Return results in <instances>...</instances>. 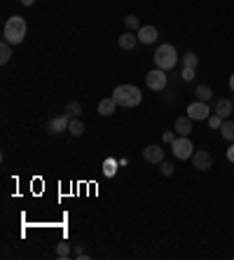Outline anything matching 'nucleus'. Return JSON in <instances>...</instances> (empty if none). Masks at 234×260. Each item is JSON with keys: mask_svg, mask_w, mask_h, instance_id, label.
Wrapping results in <instances>:
<instances>
[{"mask_svg": "<svg viewBox=\"0 0 234 260\" xmlns=\"http://www.w3.org/2000/svg\"><path fill=\"white\" fill-rule=\"evenodd\" d=\"M68 131H70L73 136H82V134H85V124H82L80 119L75 118V119H70V124H68Z\"/></svg>", "mask_w": 234, "mask_h": 260, "instance_id": "20", "label": "nucleus"}, {"mask_svg": "<svg viewBox=\"0 0 234 260\" xmlns=\"http://www.w3.org/2000/svg\"><path fill=\"white\" fill-rule=\"evenodd\" d=\"M166 71H162V68H155V71H150L148 75H145V82L152 92H162L164 87H166V75H164Z\"/></svg>", "mask_w": 234, "mask_h": 260, "instance_id": "5", "label": "nucleus"}, {"mask_svg": "<svg viewBox=\"0 0 234 260\" xmlns=\"http://www.w3.org/2000/svg\"><path fill=\"white\" fill-rule=\"evenodd\" d=\"M155 64L162 71H171L173 66L178 64V52L173 45H160L157 52H155Z\"/></svg>", "mask_w": 234, "mask_h": 260, "instance_id": "3", "label": "nucleus"}, {"mask_svg": "<svg viewBox=\"0 0 234 260\" xmlns=\"http://www.w3.org/2000/svg\"><path fill=\"white\" fill-rule=\"evenodd\" d=\"M115 108H117V101L113 96L103 98V101L98 103V113H101V115H113V113H115Z\"/></svg>", "mask_w": 234, "mask_h": 260, "instance_id": "14", "label": "nucleus"}, {"mask_svg": "<svg viewBox=\"0 0 234 260\" xmlns=\"http://www.w3.org/2000/svg\"><path fill=\"white\" fill-rule=\"evenodd\" d=\"M33 2L35 0H22V5H26V7H33Z\"/></svg>", "mask_w": 234, "mask_h": 260, "instance_id": "30", "label": "nucleus"}, {"mask_svg": "<svg viewBox=\"0 0 234 260\" xmlns=\"http://www.w3.org/2000/svg\"><path fill=\"white\" fill-rule=\"evenodd\" d=\"M160 171L164 173V176H171V173H173V164H171V162H164V160H162V162H160Z\"/></svg>", "mask_w": 234, "mask_h": 260, "instance_id": "25", "label": "nucleus"}, {"mask_svg": "<svg viewBox=\"0 0 234 260\" xmlns=\"http://www.w3.org/2000/svg\"><path fill=\"white\" fill-rule=\"evenodd\" d=\"M187 118L192 119H209V103L204 101H194L187 106Z\"/></svg>", "mask_w": 234, "mask_h": 260, "instance_id": "7", "label": "nucleus"}, {"mask_svg": "<svg viewBox=\"0 0 234 260\" xmlns=\"http://www.w3.org/2000/svg\"><path fill=\"white\" fill-rule=\"evenodd\" d=\"M230 89H232V92H234V73H232V75H230Z\"/></svg>", "mask_w": 234, "mask_h": 260, "instance_id": "31", "label": "nucleus"}, {"mask_svg": "<svg viewBox=\"0 0 234 260\" xmlns=\"http://www.w3.org/2000/svg\"><path fill=\"white\" fill-rule=\"evenodd\" d=\"M220 134H223V139H227V141H234V122L225 119L223 127H220Z\"/></svg>", "mask_w": 234, "mask_h": 260, "instance_id": "19", "label": "nucleus"}, {"mask_svg": "<svg viewBox=\"0 0 234 260\" xmlns=\"http://www.w3.org/2000/svg\"><path fill=\"white\" fill-rule=\"evenodd\" d=\"M197 64H199V59H197L194 52H187L183 56V68H197Z\"/></svg>", "mask_w": 234, "mask_h": 260, "instance_id": "22", "label": "nucleus"}, {"mask_svg": "<svg viewBox=\"0 0 234 260\" xmlns=\"http://www.w3.org/2000/svg\"><path fill=\"white\" fill-rule=\"evenodd\" d=\"M117 166H119V162L110 157V160H106V162H103V173H106L108 178H113V176L117 173Z\"/></svg>", "mask_w": 234, "mask_h": 260, "instance_id": "18", "label": "nucleus"}, {"mask_svg": "<svg viewBox=\"0 0 234 260\" xmlns=\"http://www.w3.org/2000/svg\"><path fill=\"white\" fill-rule=\"evenodd\" d=\"M124 26H127V31H139V28H140L139 17H134V14H127V17H124Z\"/></svg>", "mask_w": 234, "mask_h": 260, "instance_id": "21", "label": "nucleus"}, {"mask_svg": "<svg viewBox=\"0 0 234 260\" xmlns=\"http://www.w3.org/2000/svg\"><path fill=\"white\" fill-rule=\"evenodd\" d=\"M117 43H119V47H122V49H134V47H136V43H139V35H134V33L131 31H127V33H122V35H119V40H117Z\"/></svg>", "mask_w": 234, "mask_h": 260, "instance_id": "11", "label": "nucleus"}, {"mask_svg": "<svg viewBox=\"0 0 234 260\" xmlns=\"http://www.w3.org/2000/svg\"><path fill=\"white\" fill-rule=\"evenodd\" d=\"M136 35H139V43L152 45L155 40H157V28H155V26H140Z\"/></svg>", "mask_w": 234, "mask_h": 260, "instance_id": "9", "label": "nucleus"}, {"mask_svg": "<svg viewBox=\"0 0 234 260\" xmlns=\"http://www.w3.org/2000/svg\"><path fill=\"white\" fill-rule=\"evenodd\" d=\"M10 59H12V45L7 40H2V45H0V64H7Z\"/></svg>", "mask_w": 234, "mask_h": 260, "instance_id": "17", "label": "nucleus"}, {"mask_svg": "<svg viewBox=\"0 0 234 260\" xmlns=\"http://www.w3.org/2000/svg\"><path fill=\"white\" fill-rule=\"evenodd\" d=\"M227 160H230V162H234V145H230V148H227Z\"/></svg>", "mask_w": 234, "mask_h": 260, "instance_id": "28", "label": "nucleus"}, {"mask_svg": "<svg viewBox=\"0 0 234 260\" xmlns=\"http://www.w3.org/2000/svg\"><path fill=\"white\" fill-rule=\"evenodd\" d=\"M206 122H209V127H211V129H220L225 119L220 118V115H209V119H206Z\"/></svg>", "mask_w": 234, "mask_h": 260, "instance_id": "24", "label": "nucleus"}, {"mask_svg": "<svg viewBox=\"0 0 234 260\" xmlns=\"http://www.w3.org/2000/svg\"><path fill=\"white\" fill-rule=\"evenodd\" d=\"M68 256H70V244H66V241H61V244L56 246V258L66 260Z\"/></svg>", "mask_w": 234, "mask_h": 260, "instance_id": "23", "label": "nucleus"}, {"mask_svg": "<svg viewBox=\"0 0 234 260\" xmlns=\"http://www.w3.org/2000/svg\"><path fill=\"white\" fill-rule=\"evenodd\" d=\"M192 164H194V169H199V171H209V169L213 166V157L206 150H194V155H192Z\"/></svg>", "mask_w": 234, "mask_h": 260, "instance_id": "6", "label": "nucleus"}, {"mask_svg": "<svg viewBox=\"0 0 234 260\" xmlns=\"http://www.w3.org/2000/svg\"><path fill=\"white\" fill-rule=\"evenodd\" d=\"M190 131H192V118L185 115V118L176 119V134H178V136H187Z\"/></svg>", "mask_w": 234, "mask_h": 260, "instance_id": "13", "label": "nucleus"}, {"mask_svg": "<svg viewBox=\"0 0 234 260\" xmlns=\"http://www.w3.org/2000/svg\"><path fill=\"white\" fill-rule=\"evenodd\" d=\"M66 115H68L70 119L80 118V115H82V103H77V101H70V103L66 106Z\"/></svg>", "mask_w": 234, "mask_h": 260, "instance_id": "16", "label": "nucleus"}, {"mask_svg": "<svg viewBox=\"0 0 234 260\" xmlns=\"http://www.w3.org/2000/svg\"><path fill=\"white\" fill-rule=\"evenodd\" d=\"M68 124H70V118L68 115H59V118L49 119V131L52 134H64V131H68Z\"/></svg>", "mask_w": 234, "mask_h": 260, "instance_id": "8", "label": "nucleus"}, {"mask_svg": "<svg viewBox=\"0 0 234 260\" xmlns=\"http://www.w3.org/2000/svg\"><path fill=\"white\" fill-rule=\"evenodd\" d=\"M194 96H197V101H204V103H209L213 96V92H211V87L209 85H199L197 89H194Z\"/></svg>", "mask_w": 234, "mask_h": 260, "instance_id": "15", "label": "nucleus"}, {"mask_svg": "<svg viewBox=\"0 0 234 260\" xmlns=\"http://www.w3.org/2000/svg\"><path fill=\"white\" fill-rule=\"evenodd\" d=\"M171 150L173 155L178 157V160H192V155H194V145L187 136H178L176 141L171 143Z\"/></svg>", "mask_w": 234, "mask_h": 260, "instance_id": "4", "label": "nucleus"}, {"mask_svg": "<svg viewBox=\"0 0 234 260\" xmlns=\"http://www.w3.org/2000/svg\"><path fill=\"white\" fill-rule=\"evenodd\" d=\"M117 162H119V166H127V164H129V160H127V157H119Z\"/></svg>", "mask_w": 234, "mask_h": 260, "instance_id": "29", "label": "nucleus"}, {"mask_svg": "<svg viewBox=\"0 0 234 260\" xmlns=\"http://www.w3.org/2000/svg\"><path fill=\"white\" fill-rule=\"evenodd\" d=\"M143 157H145V162L150 164H160L164 160V150H162L160 145H148L145 150H143Z\"/></svg>", "mask_w": 234, "mask_h": 260, "instance_id": "10", "label": "nucleus"}, {"mask_svg": "<svg viewBox=\"0 0 234 260\" xmlns=\"http://www.w3.org/2000/svg\"><path fill=\"white\" fill-rule=\"evenodd\" d=\"M113 98L117 101V106H124V108H136L140 101H143V94L136 85H119L113 89Z\"/></svg>", "mask_w": 234, "mask_h": 260, "instance_id": "2", "label": "nucleus"}, {"mask_svg": "<svg viewBox=\"0 0 234 260\" xmlns=\"http://www.w3.org/2000/svg\"><path fill=\"white\" fill-rule=\"evenodd\" d=\"M232 103H234V96H232Z\"/></svg>", "mask_w": 234, "mask_h": 260, "instance_id": "32", "label": "nucleus"}, {"mask_svg": "<svg viewBox=\"0 0 234 260\" xmlns=\"http://www.w3.org/2000/svg\"><path fill=\"white\" fill-rule=\"evenodd\" d=\"M162 139H164V143H173L178 136H176L173 131H164V134H162Z\"/></svg>", "mask_w": 234, "mask_h": 260, "instance_id": "27", "label": "nucleus"}, {"mask_svg": "<svg viewBox=\"0 0 234 260\" xmlns=\"http://www.w3.org/2000/svg\"><path fill=\"white\" fill-rule=\"evenodd\" d=\"M26 31H28V24H26V19L14 14V17H10V19L5 22V26H2V38H5L10 45H19V43H23Z\"/></svg>", "mask_w": 234, "mask_h": 260, "instance_id": "1", "label": "nucleus"}, {"mask_svg": "<svg viewBox=\"0 0 234 260\" xmlns=\"http://www.w3.org/2000/svg\"><path fill=\"white\" fill-rule=\"evenodd\" d=\"M183 80H185V82H192V80H194V68H183Z\"/></svg>", "mask_w": 234, "mask_h": 260, "instance_id": "26", "label": "nucleus"}, {"mask_svg": "<svg viewBox=\"0 0 234 260\" xmlns=\"http://www.w3.org/2000/svg\"><path fill=\"white\" fill-rule=\"evenodd\" d=\"M232 108H234V103L230 101V98H220L218 103H215V115H220V118H230L232 115Z\"/></svg>", "mask_w": 234, "mask_h": 260, "instance_id": "12", "label": "nucleus"}]
</instances>
